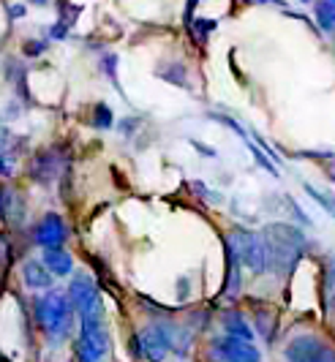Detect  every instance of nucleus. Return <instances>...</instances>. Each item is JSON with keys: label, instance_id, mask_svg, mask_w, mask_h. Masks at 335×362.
<instances>
[{"label": "nucleus", "instance_id": "f257e3e1", "mask_svg": "<svg viewBox=\"0 0 335 362\" xmlns=\"http://www.w3.org/2000/svg\"><path fill=\"white\" fill-rule=\"evenodd\" d=\"M264 243H267V256H270V270L276 275L289 278L298 270L300 259L305 256V235L298 226L289 223H267L264 226Z\"/></svg>", "mask_w": 335, "mask_h": 362}, {"label": "nucleus", "instance_id": "f03ea898", "mask_svg": "<svg viewBox=\"0 0 335 362\" xmlns=\"http://www.w3.org/2000/svg\"><path fill=\"white\" fill-rule=\"evenodd\" d=\"M71 316H74V305L60 291H47L44 297L36 300V322L52 344H60V341L69 338Z\"/></svg>", "mask_w": 335, "mask_h": 362}, {"label": "nucleus", "instance_id": "7ed1b4c3", "mask_svg": "<svg viewBox=\"0 0 335 362\" xmlns=\"http://www.w3.org/2000/svg\"><path fill=\"white\" fill-rule=\"evenodd\" d=\"M131 351L134 357L145 362H164L172 351V335H169L167 322H153L145 329H139L131 338Z\"/></svg>", "mask_w": 335, "mask_h": 362}, {"label": "nucleus", "instance_id": "20e7f679", "mask_svg": "<svg viewBox=\"0 0 335 362\" xmlns=\"http://www.w3.org/2000/svg\"><path fill=\"white\" fill-rule=\"evenodd\" d=\"M226 240H229L232 248L237 251L242 267H248L254 275H261V272L270 270V256H267L264 235H257V232H251V229L237 226L232 235H226Z\"/></svg>", "mask_w": 335, "mask_h": 362}, {"label": "nucleus", "instance_id": "39448f33", "mask_svg": "<svg viewBox=\"0 0 335 362\" xmlns=\"http://www.w3.org/2000/svg\"><path fill=\"white\" fill-rule=\"evenodd\" d=\"M286 362H335V349L317 335H298L283 349Z\"/></svg>", "mask_w": 335, "mask_h": 362}, {"label": "nucleus", "instance_id": "423d86ee", "mask_svg": "<svg viewBox=\"0 0 335 362\" xmlns=\"http://www.w3.org/2000/svg\"><path fill=\"white\" fill-rule=\"evenodd\" d=\"M207 360L210 362H261L259 349L251 341H237V338H216L207 346Z\"/></svg>", "mask_w": 335, "mask_h": 362}, {"label": "nucleus", "instance_id": "0eeeda50", "mask_svg": "<svg viewBox=\"0 0 335 362\" xmlns=\"http://www.w3.org/2000/svg\"><path fill=\"white\" fill-rule=\"evenodd\" d=\"M66 169H69V158H66L57 147L41 150V153H36V156L30 158V163H28V175L36 182H44V185H49L52 180H57V175L66 172Z\"/></svg>", "mask_w": 335, "mask_h": 362}, {"label": "nucleus", "instance_id": "6e6552de", "mask_svg": "<svg viewBox=\"0 0 335 362\" xmlns=\"http://www.w3.org/2000/svg\"><path fill=\"white\" fill-rule=\"evenodd\" d=\"M66 240H69V229L57 213H47L33 226V243L41 248H63Z\"/></svg>", "mask_w": 335, "mask_h": 362}, {"label": "nucleus", "instance_id": "1a4fd4ad", "mask_svg": "<svg viewBox=\"0 0 335 362\" xmlns=\"http://www.w3.org/2000/svg\"><path fill=\"white\" fill-rule=\"evenodd\" d=\"M69 300H71V305H74L76 313H85V310L93 305L95 300H101L98 297V289H95V281L90 275H85V272H76L74 281L69 284Z\"/></svg>", "mask_w": 335, "mask_h": 362}, {"label": "nucleus", "instance_id": "9d476101", "mask_svg": "<svg viewBox=\"0 0 335 362\" xmlns=\"http://www.w3.org/2000/svg\"><path fill=\"white\" fill-rule=\"evenodd\" d=\"M0 216H3V221L8 226H22L25 216H28L22 194L14 191V188H8V185H0Z\"/></svg>", "mask_w": 335, "mask_h": 362}, {"label": "nucleus", "instance_id": "9b49d317", "mask_svg": "<svg viewBox=\"0 0 335 362\" xmlns=\"http://www.w3.org/2000/svg\"><path fill=\"white\" fill-rule=\"evenodd\" d=\"M223 254H226V281H223V297L235 300L242 289V262L232 243L223 237Z\"/></svg>", "mask_w": 335, "mask_h": 362}, {"label": "nucleus", "instance_id": "f8f14e48", "mask_svg": "<svg viewBox=\"0 0 335 362\" xmlns=\"http://www.w3.org/2000/svg\"><path fill=\"white\" fill-rule=\"evenodd\" d=\"M221 325H223V332H226L229 338H237V341H254V329H251L248 319L242 316L240 310H235V308L223 310Z\"/></svg>", "mask_w": 335, "mask_h": 362}, {"label": "nucleus", "instance_id": "ddd939ff", "mask_svg": "<svg viewBox=\"0 0 335 362\" xmlns=\"http://www.w3.org/2000/svg\"><path fill=\"white\" fill-rule=\"evenodd\" d=\"M22 275H25V284L30 289H52V272L47 270V264H41L36 259H28L22 264Z\"/></svg>", "mask_w": 335, "mask_h": 362}, {"label": "nucleus", "instance_id": "4468645a", "mask_svg": "<svg viewBox=\"0 0 335 362\" xmlns=\"http://www.w3.org/2000/svg\"><path fill=\"white\" fill-rule=\"evenodd\" d=\"M44 264L52 275H69L74 267V259L63 248H44Z\"/></svg>", "mask_w": 335, "mask_h": 362}, {"label": "nucleus", "instance_id": "2eb2a0df", "mask_svg": "<svg viewBox=\"0 0 335 362\" xmlns=\"http://www.w3.org/2000/svg\"><path fill=\"white\" fill-rule=\"evenodd\" d=\"M314 14H317L319 28L327 30V33H333L335 30V0H317Z\"/></svg>", "mask_w": 335, "mask_h": 362}, {"label": "nucleus", "instance_id": "dca6fc26", "mask_svg": "<svg viewBox=\"0 0 335 362\" xmlns=\"http://www.w3.org/2000/svg\"><path fill=\"white\" fill-rule=\"evenodd\" d=\"M155 74L161 76V79H167L172 85H177V88H191L188 85V71L183 63H169V66H161V69H155Z\"/></svg>", "mask_w": 335, "mask_h": 362}, {"label": "nucleus", "instance_id": "f3484780", "mask_svg": "<svg viewBox=\"0 0 335 362\" xmlns=\"http://www.w3.org/2000/svg\"><path fill=\"white\" fill-rule=\"evenodd\" d=\"M302 188H305V194L311 197V199L317 202L319 207L327 213V216L335 218V194H327V191H319L317 185H311V182H302Z\"/></svg>", "mask_w": 335, "mask_h": 362}, {"label": "nucleus", "instance_id": "a211bd4d", "mask_svg": "<svg viewBox=\"0 0 335 362\" xmlns=\"http://www.w3.org/2000/svg\"><path fill=\"white\" fill-rule=\"evenodd\" d=\"M257 329L264 341H273L276 335V313L270 308H257Z\"/></svg>", "mask_w": 335, "mask_h": 362}, {"label": "nucleus", "instance_id": "6ab92c4d", "mask_svg": "<svg viewBox=\"0 0 335 362\" xmlns=\"http://www.w3.org/2000/svg\"><path fill=\"white\" fill-rule=\"evenodd\" d=\"M55 8H57V22H63V25H74L76 17L82 14V6H74L71 0H55Z\"/></svg>", "mask_w": 335, "mask_h": 362}, {"label": "nucleus", "instance_id": "aec40b11", "mask_svg": "<svg viewBox=\"0 0 335 362\" xmlns=\"http://www.w3.org/2000/svg\"><path fill=\"white\" fill-rule=\"evenodd\" d=\"M17 156H19V150H14L11 145H6L0 150V175H3V177H11V175L17 172Z\"/></svg>", "mask_w": 335, "mask_h": 362}, {"label": "nucleus", "instance_id": "412c9836", "mask_svg": "<svg viewBox=\"0 0 335 362\" xmlns=\"http://www.w3.org/2000/svg\"><path fill=\"white\" fill-rule=\"evenodd\" d=\"M216 25H218V19H207V17H199V19H191V33L199 38V44H205L207 36L216 30Z\"/></svg>", "mask_w": 335, "mask_h": 362}, {"label": "nucleus", "instance_id": "4be33fe9", "mask_svg": "<svg viewBox=\"0 0 335 362\" xmlns=\"http://www.w3.org/2000/svg\"><path fill=\"white\" fill-rule=\"evenodd\" d=\"M207 117H210V120H216V123H221V126H226L229 131H235V134L240 136V139L245 142V145L251 142V139H248V131H245V128H242L240 123L235 120V117H229V115H221V112H210Z\"/></svg>", "mask_w": 335, "mask_h": 362}, {"label": "nucleus", "instance_id": "5701e85b", "mask_svg": "<svg viewBox=\"0 0 335 362\" xmlns=\"http://www.w3.org/2000/svg\"><path fill=\"white\" fill-rule=\"evenodd\" d=\"M101 71L110 76L112 88L123 95V88H120V76H117V54H104V60H101Z\"/></svg>", "mask_w": 335, "mask_h": 362}, {"label": "nucleus", "instance_id": "b1692460", "mask_svg": "<svg viewBox=\"0 0 335 362\" xmlns=\"http://www.w3.org/2000/svg\"><path fill=\"white\" fill-rule=\"evenodd\" d=\"M112 109L107 107V104H95L93 107V128H98V131H107V128H112Z\"/></svg>", "mask_w": 335, "mask_h": 362}, {"label": "nucleus", "instance_id": "393cba45", "mask_svg": "<svg viewBox=\"0 0 335 362\" xmlns=\"http://www.w3.org/2000/svg\"><path fill=\"white\" fill-rule=\"evenodd\" d=\"M47 47H49V41H41V38H33V41H25L22 52L28 54V57H36V54L47 52Z\"/></svg>", "mask_w": 335, "mask_h": 362}, {"label": "nucleus", "instance_id": "a878e982", "mask_svg": "<svg viewBox=\"0 0 335 362\" xmlns=\"http://www.w3.org/2000/svg\"><path fill=\"white\" fill-rule=\"evenodd\" d=\"M324 284L330 291H335V254L324 259Z\"/></svg>", "mask_w": 335, "mask_h": 362}, {"label": "nucleus", "instance_id": "bb28decb", "mask_svg": "<svg viewBox=\"0 0 335 362\" xmlns=\"http://www.w3.org/2000/svg\"><path fill=\"white\" fill-rule=\"evenodd\" d=\"M136 126H139V117H126V120L117 123V131H120L123 136H131V134L136 131Z\"/></svg>", "mask_w": 335, "mask_h": 362}, {"label": "nucleus", "instance_id": "cd10ccee", "mask_svg": "<svg viewBox=\"0 0 335 362\" xmlns=\"http://www.w3.org/2000/svg\"><path fill=\"white\" fill-rule=\"evenodd\" d=\"M286 204H289V210H292V213H295V218H298L300 223H302V226H311V218L305 216V213H302V210H300V204L295 199H292V197H286Z\"/></svg>", "mask_w": 335, "mask_h": 362}, {"label": "nucleus", "instance_id": "c85d7f7f", "mask_svg": "<svg viewBox=\"0 0 335 362\" xmlns=\"http://www.w3.org/2000/svg\"><path fill=\"white\" fill-rule=\"evenodd\" d=\"M49 36L57 38V41H63V38L69 36V25H63V22H55V25L49 28Z\"/></svg>", "mask_w": 335, "mask_h": 362}, {"label": "nucleus", "instance_id": "c756f323", "mask_svg": "<svg viewBox=\"0 0 335 362\" xmlns=\"http://www.w3.org/2000/svg\"><path fill=\"white\" fill-rule=\"evenodd\" d=\"M191 145L196 147L202 156H207V158H216V150H213L210 145H202V142H196V139H191Z\"/></svg>", "mask_w": 335, "mask_h": 362}, {"label": "nucleus", "instance_id": "7c9ffc66", "mask_svg": "<svg viewBox=\"0 0 335 362\" xmlns=\"http://www.w3.org/2000/svg\"><path fill=\"white\" fill-rule=\"evenodd\" d=\"M25 14H28V8H25V6H8V19H22L25 17Z\"/></svg>", "mask_w": 335, "mask_h": 362}, {"label": "nucleus", "instance_id": "2f4dec72", "mask_svg": "<svg viewBox=\"0 0 335 362\" xmlns=\"http://www.w3.org/2000/svg\"><path fill=\"white\" fill-rule=\"evenodd\" d=\"M188 289H191L188 278H180V281H177V297H180V300H186V297H188Z\"/></svg>", "mask_w": 335, "mask_h": 362}, {"label": "nucleus", "instance_id": "473e14b6", "mask_svg": "<svg viewBox=\"0 0 335 362\" xmlns=\"http://www.w3.org/2000/svg\"><path fill=\"white\" fill-rule=\"evenodd\" d=\"M30 3H33V6H47L49 0H30Z\"/></svg>", "mask_w": 335, "mask_h": 362}, {"label": "nucleus", "instance_id": "72a5a7b5", "mask_svg": "<svg viewBox=\"0 0 335 362\" xmlns=\"http://www.w3.org/2000/svg\"><path fill=\"white\" fill-rule=\"evenodd\" d=\"M330 305H333V310H335V291H333V300H330Z\"/></svg>", "mask_w": 335, "mask_h": 362}, {"label": "nucleus", "instance_id": "f704fd0d", "mask_svg": "<svg viewBox=\"0 0 335 362\" xmlns=\"http://www.w3.org/2000/svg\"><path fill=\"white\" fill-rule=\"evenodd\" d=\"M0 139H3V128H0Z\"/></svg>", "mask_w": 335, "mask_h": 362}, {"label": "nucleus", "instance_id": "c9c22d12", "mask_svg": "<svg viewBox=\"0 0 335 362\" xmlns=\"http://www.w3.org/2000/svg\"><path fill=\"white\" fill-rule=\"evenodd\" d=\"M300 3H308V0H300Z\"/></svg>", "mask_w": 335, "mask_h": 362}]
</instances>
